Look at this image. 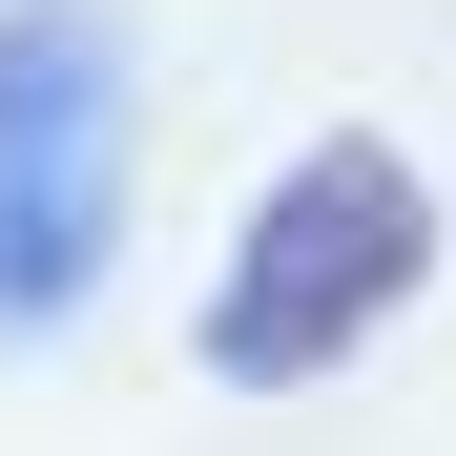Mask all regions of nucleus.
Instances as JSON below:
<instances>
[{
  "mask_svg": "<svg viewBox=\"0 0 456 456\" xmlns=\"http://www.w3.org/2000/svg\"><path fill=\"white\" fill-rule=\"evenodd\" d=\"M415 290H436V187H415V145L332 125V145H290V167H270L249 249H228V290H208V373H228V395L353 373Z\"/></svg>",
  "mask_w": 456,
  "mask_h": 456,
  "instance_id": "nucleus-1",
  "label": "nucleus"
},
{
  "mask_svg": "<svg viewBox=\"0 0 456 456\" xmlns=\"http://www.w3.org/2000/svg\"><path fill=\"white\" fill-rule=\"evenodd\" d=\"M125 145H145L125 21H104V0H0V353H42V332L104 290V249H125Z\"/></svg>",
  "mask_w": 456,
  "mask_h": 456,
  "instance_id": "nucleus-2",
  "label": "nucleus"
}]
</instances>
